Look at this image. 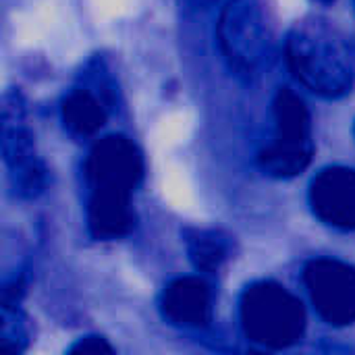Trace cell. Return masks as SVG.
<instances>
[{
	"instance_id": "cell-1",
	"label": "cell",
	"mask_w": 355,
	"mask_h": 355,
	"mask_svg": "<svg viewBox=\"0 0 355 355\" xmlns=\"http://www.w3.org/2000/svg\"><path fill=\"white\" fill-rule=\"evenodd\" d=\"M285 60L293 77L320 98L339 100L354 87V54L345 37L324 21L293 25L285 40Z\"/></svg>"
},
{
	"instance_id": "cell-2",
	"label": "cell",
	"mask_w": 355,
	"mask_h": 355,
	"mask_svg": "<svg viewBox=\"0 0 355 355\" xmlns=\"http://www.w3.org/2000/svg\"><path fill=\"white\" fill-rule=\"evenodd\" d=\"M239 318L245 337L266 349H287L306 331L304 304L272 281L252 283L239 302Z\"/></svg>"
},
{
	"instance_id": "cell-3",
	"label": "cell",
	"mask_w": 355,
	"mask_h": 355,
	"mask_svg": "<svg viewBox=\"0 0 355 355\" xmlns=\"http://www.w3.org/2000/svg\"><path fill=\"white\" fill-rule=\"evenodd\" d=\"M312 156L310 110L293 89L281 87L272 100V131L258 152V164L268 177L291 179L310 166Z\"/></svg>"
},
{
	"instance_id": "cell-4",
	"label": "cell",
	"mask_w": 355,
	"mask_h": 355,
	"mask_svg": "<svg viewBox=\"0 0 355 355\" xmlns=\"http://www.w3.org/2000/svg\"><path fill=\"white\" fill-rule=\"evenodd\" d=\"M0 150L15 193L27 200L37 198L48 185V168L37 152L35 135L27 123V104L19 92H8L2 100Z\"/></svg>"
},
{
	"instance_id": "cell-5",
	"label": "cell",
	"mask_w": 355,
	"mask_h": 355,
	"mask_svg": "<svg viewBox=\"0 0 355 355\" xmlns=\"http://www.w3.org/2000/svg\"><path fill=\"white\" fill-rule=\"evenodd\" d=\"M216 40L229 71L250 81L268 54V27L260 0H227L216 23Z\"/></svg>"
},
{
	"instance_id": "cell-6",
	"label": "cell",
	"mask_w": 355,
	"mask_h": 355,
	"mask_svg": "<svg viewBox=\"0 0 355 355\" xmlns=\"http://www.w3.org/2000/svg\"><path fill=\"white\" fill-rule=\"evenodd\" d=\"M87 198L131 200L144 179V156L125 135L98 139L83 164Z\"/></svg>"
},
{
	"instance_id": "cell-7",
	"label": "cell",
	"mask_w": 355,
	"mask_h": 355,
	"mask_svg": "<svg viewBox=\"0 0 355 355\" xmlns=\"http://www.w3.org/2000/svg\"><path fill=\"white\" fill-rule=\"evenodd\" d=\"M114 104V85L104 60H89L79 83L62 98L60 119L75 139L94 137L108 121Z\"/></svg>"
},
{
	"instance_id": "cell-8",
	"label": "cell",
	"mask_w": 355,
	"mask_h": 355,
	"mask_svg": "<svg viewBox=\"0 0 355 355\" xmlns=\"http://www.w3.org/2000/svg\"><path fill=\"white\" fill-rule=\"evenodd\" d=\"M304 285L327 324H354L355 266L337 258H314L304 268Z\"/></svg>"
},
{
	"instance_id": "cell-9",
	"label": "cell",
	"mask_w": 355,
	"mask_h": 355,
	"mask_svg": "<svg viewBox=\"0 0 355 355\" xmlns=\"http://www.w3.org/2000/svg\"><path fill=\"white\" fill-rule=\"evenodd\" d=\"M310 206L314 216L339 231L355 229V168H322L310 185Z\"/></svg>"
},
{
	"instance_id": "cell-10",
	"label": "cell",
	"mask_w": 355,
	"mask_h": 355,
	"mask_svg": "<svg viewBox=\"0 0 355 355\" xmlns=\"http://www.w3.org/2000/svg\"><path fill=\"white\" fill-rule=\"evenodd\" d=\"M214 295L206 279L179 277L173 279L160 295L162 318L179 329H204L212 320Z\"/></svg>"
},
{
	"instance_id": "cell-11",
	"label": "cell",
	"mask_w": 355,
	"mask_h": 355,
	"mask_svg": "<svg viewBox=\"0 0 355 355\" xmlns=\"http://www.w3.org/2000/svg\"><path fill=\"white\" fill-rule=\"evenodd\" d=\"M187 256L198 272H216L233 252V241L218 229H187L185 231Z\"/></svg>"
},
{
	"instance_id": "cell-12",
	"label": "cell",
	"mask_w": 355,
	"mask_h": 355,
	"mask_svg": "<svg viewBox=\"0 0 355 355\" xmlns=\"http://www.w3.org/2000/svg\"><path fill=\"white\" fill-rule=\"evenodd\" d=\"M2 304V349L6 354H21L31 339V327L27 314L21 310V300H0Z\"/></svg>"
},
{
	"instance_id": "cell-13",
	"label": "cell",
	"mask_w": 355,
	"mask_h": 355,
	"mask_svg": "<svg viewBox=\"0 0 355 355\" xmlns=\"http://www.w3.org/2000/svg\"><path fill=\"white\" fill-rule=\"evenodd\" d=\"M69 354H79V355H87V354H114V349L106 343V339L102 337H96V335H89V337H83L79 339L71 349Z\"/></svg>"
},
{
	"instance_id": "cell-14",
	"label": "cell",
	"mask_w": 355,
	"mask_h": 355,
	"mask_svg": "<svg viewBox=\"0 0 355 355\" xmlns=\"http://www.w3.org/2000/svg\"><path fill=\"white\" fill-rule=\"evenodd\" d=\"M216 0H187V4L191 6V8H196V10H204V8H208V6H212Z\"/></svg>"
},
{
	"instance_id": "cell-15",
	"label": "cell",
	"mask_w": 355,
	"mask_h": 355,
	"mask_svg": "<svg viewBox=\"0 0 355 355\" xmlns=\"http://www.w3.org/2000/svg\"><path fill=\"white\" fill-rule=\"evenodd\" d=\"M320 2H333V0H320Z\"/></svg>"
}]
</instances>
